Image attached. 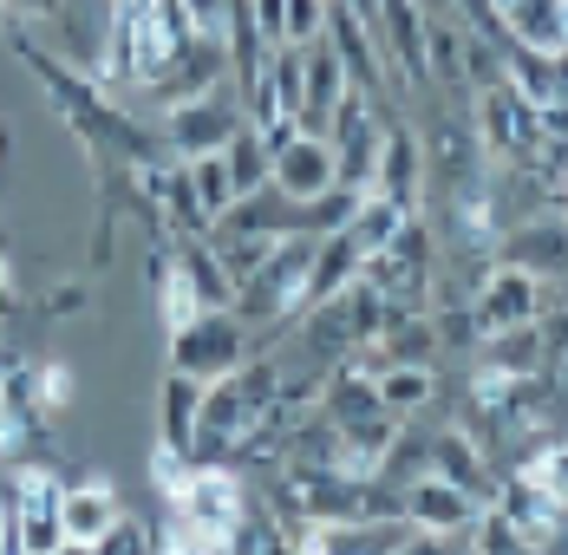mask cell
<instances>
[{"label":"cell","mask_w":568,"mask_h":555,"mask_svg":"<svg viewBox=\"0 0 568 555\" xmlns=\"http://www.w3.org/2000/svg\"><path fill=\"white\" fill-rule=\"evenodd\" d=\"M398 509L425 529V536H438V543H457L464 529H470V516L484 509L477 491H464L452 477H438V471H425V477H412L405 491H398Z\"/></svg>","instance_id":"4"},{"label":"cell","mask_w":568,"mask_h":555,"mask_svg":"<svg viewBox=\"0 0 568 555\" xmlns=\"http://www.w3.org/2000/svg\"><path fill=\"white\" fill-rule=\"evenodd\" d=\"M176 275L190 281V294H196L203 307H235V275L223 269V255H216L203 235L176 242Z\"/></svg>","instance_id":"17"},{"label":"cell","mask_w":568,"mask_h":555,"mask_svg":"<svg viewBox=\"0 0 568 555\" xmlns=\"http://www.w3.org/2000/svg\"><path fill=\"white\" fill-rule=\"evenodd\" d=\"M327 33V0H287V47H314Z\"/></svg>","instance_id":"26"},{"label":"cell","mask_w":568,"mask_h":555,"mask_svg":"<svg viewBox=\"0 0 568 555\" xmlns=\"http://www.w3.org/2000/svg\"><path fill=\"white\" fill-rule=\"evenodd\" d=\"M13 360H20V353H13V346H0V380H7V366H13Z\"/></svg>","instance_id":"34"},{"label":"cell","mask_w":568,"mask_h":555,"mask_svg":"<svg viewBox=\"0 0 568 555\" xmlns=\"http://www.w3.org/2000/svg\"><path fill=\"white\" fill-rule=\"evenodd\" d=\"M203 386H210V380H196V373H176V366H164V380H158V444H171V451H190V444H196V418H203Z\"/></svg>","instance_id":"10"},{"label":"cell","mask_w":568,"mask_h":555,"mask_svg":"<svg viewBox=\"0 0 568 555\" xmlns=\"http://www.w3.org/2000/svg\"><path fill=\"white\" fill-rule=\"evenodd\" d=\"M242 7H248V20L268 47H287V0H242Z\"/></svg>","instance_id":"30"},{"label":"cell","mask_w":568,"mask_h":555,"mask_svg":"<svg viewBox=\"0 0 568 555\" xmlns=\"http://www.w3.org/2000/svg\"><path fill=\"white\" fill-rule=\"evenodd\" d=\"M405 216H412V203H398V196H386V190H366L359 210H353V222H346V235L359 242V255H379L398 229H405Z\"/></svg>","instance_id":"20"},{"label":"cell","mask_w":568,"mask_h":555,"mask_svg":"<svg viewBox=\"0 0 568 555\" xmlns=\"http://www.w3.org/2000/svg\"><path fill=\"white\" fill-rule=\"evenodd\" d=\"M510 85L529 105H556L568 99V53H536V47H510Z\"/></svg>","instance_id":"18"},{"label":"cell","mask_w":568,"mask_h":555,"mask_svg":"<svg viewBox=\"0 0 568 555\" xmlns=\"http://www.w3.org/2000/svg\"><path fill=\"white\" fill-rule=\"evenodd\" d=\"M327 183H341L334 138H327V131H294L282 151H275V190H282L287 203H301V196H314V190H327Z\"/></svg>","instance_id":"6"},{"label":"cell","mask_w":568,"mask_h":555,"mask_svg":"<svg viewBox=\"0 0 568 555\" xmlns=\"http://www.w3.org/2000/svg\"><path fill=\"white\" fill-rule=\"evenodd\" d=\"M484 366H490V373H510V380L549 373V340H542V321H516V327L484 333Z\"/></svg>","instance_id":"14"},{"label":"cell","mask_w":568,"mask_h":555,"mask_svg":"<svg viewBox=\"0 0 568 555\" xmlns=\"http://www.w3.org/2000/svg\"><path fill=\"white\" fill-rule=\"evenodd\" d=\"M359 183H327V190H314V196H301V203H287V229H301V235H341L353 210H359Z\"/></svg>","instance_id":"19"},{"label":"cell","mask_w":568,"mask_h":555,"mask_svg":"<svg viewBox=\"0 0 568 555\" xmlns=\"http://www.w3.org/2000/svg\"><path fill=\"white\" fill-rule=\"evenodd\" d=\"M523 471H536V477H542V484L568 503V438H549L536 457H529V464H523Z\"/></svg>","instance_id":"28"},{"label":"cell","mask_w":568,"mask_h":555,"mask_svg":"<svg viewBox=\"0 0 568 555\" xmlns=\"http://www.w3.org/2000/svg\"><path fill=\"white\" fill-rule=\"evenodd\" d=\"M432 398H438L432 366H379V405H386L393 418H418Z\"/></svg>","instance_id":"22"},{"label":"cell","mask_w":568,"mask_h":555,"mask_svg":"<svg viewBox=\"0 0 568 555\" xmlns=\"http://www.w3.org/2000/svg\"><path fill=\"white\" fill-rule=\"evenodd\" d=\"M7 158H13V138H7V118H0V170H7Z\"/></svg>","instance_id":"33"},{"label":"cell","mask_w":568,"mask_h":555,"mask_svg":"<svg viewBox=\"0 0 568 555\" xmlns=\"http://www.w3.org/2000/svg\"><path fill=\"white\" fill-rule=\"evenodd\" d=\"M151 13H158V27H164V40H171V47H183V40L203 27L190 0H151Z\"/></svg>","instance_id":"29"},{"label":"cell","mask_w":568,"mask_h":555,"mask_svg":"<svg viewBox=\"0 0 568 555\" xmlns=\"http://www.w3.org/2000/svg\"><path fill=\"white\" fill-rule=\"evenodd\" d=\"M59 516H65V549H92L99 555L105 529L124 516V503H118V491L105 484V477H79V484H65Z\"/></svg>","instance_id":"8"},{"label":"cell","mask_w":568,"mask_h":555,"mask_svg":"<svg viewBox=\"0 0 568 555\" xmlns=\"http://www.w3.org/2000/svg\"><path fill=\"white\" fill-rule=\"evenodd\" d=\"M13 314V269H7V255H0V321Z\"/></svg>","instance_id":"32"},{"label":"cell","mask_w":568,"mask_h":555,"mask_svg":"<svg viewBox=\"0 0 568 555\" xmlns=\"http://www.w3.org/2000/svg\"><path fill=\"white\" fill-rule=\"evenodd\" d=\"M190 183H196V203H203V216L216 222L235 203V176H229L223 151H210V158H190Z\"/></svg>","instance_id":"24"},{"label":"cell","mask_w":568,"mask_h":555,"mask_svg":"<svg viewBox=\"0 0 568 555\" xmlns=\"http://www.w3.org/2000/svg\"><path fill=\"white\" fill-rule=\"evenodd\" d=\"M497 7H504V0H497Z\"/></svg>","instance_id":"36"},{"label":"cell","mask_w":568,"mask_h":555,"mask_svg":"<svg viewBox=\"0 0 568 555\" xmlns=\"http://www.w3.org/2000/svg\"><path fill=\"white\" fill-rule=\"evenodd\" d=\"M457 543H464V549H484V555H516V549H529V536L516 529L504 509H477V516H470V529H464Z\"/></svg>","instance_id":"23"},{"label":"cell","mask_w":568,"mask_h":555,"mask_svg":"<svg viewBox=\"0 0 568 555\" xmlns=\"http://www.w3.org/2000/svg\"><path fill=\"white\" fill-rule=\"evenodd\" d=\"M432 471L438 477H452V484H464V491H490V451L470 438L464 425H445V432H432Z\"/></svg>","instance_id":"15"},{"label":"cell","mask_w":568,"mask_h":555,"mask_svg":"<svg viewBox=\"0 0 568 555\" xmlns=\"http://www.w3.org/2000/svg\"><path fill=\"white\" fill-rule=\"evenodd\" d=\"M504 262H516V269H529V275H542V281L568 275V216L516 222L510 235H504Z\"/></svg>","instance_id":"9"},{"label":"cell","mask_w":568,"mask_h":555,"mask_svg":"<svg viewBox=\"0 0 568 555\" xmlns=\"http://www.w3.org/2000/svg\"><path fill=\"white\" fill-rule=\"evenodd\" d=\"M248 353H255V340H248V321L235 307H203L196 321H183L171 333V366L196 373V380H223Z\"/></svg>","instance_id":"1"},{"label":"cell","mask_w":568,"mask_h":555,"mask_svg":"<svg viewBox=\"0 0 568 555\" xmlns=\"http://www.w3.org/2000/svg\"><path fill=\"white\" fill-rule=\"evenodd\" d=\"M223 164H229V176H235V196H248V190L275 183V151H268V138H262V124H255V118H248V124L223 144Z\"/></svg>","instance_id":"21"},{"label":"cell","mask_w":568,"mask_h":555,"mask_svg":"<svg viewBox=\"0 0 568 555\" xmlns=\"http://www.w3.org/2000/svg\"><path fill=\"white\" fill-rule=\"evenodd\" d=\"M131 549H158L151 516H118L112 529H105V543H99V555H131Z\"/></svg>","instance_id":"27"},{"label":"cell","mask_w":568,"mask_h":555,"mask_svg":"<svg viewBox=\"0 0 568 555\" xmlns=\"http://www.w3.org/2000/svg\"><path fill=\"white\" fill-rule=\"evenodd\" d=\"M504 33L510 47L568 53V0H504Z\"/></svg>","instance_id":"12"},{"label":"cell","mask_w":568,"mask_h":555,"mask_svg":"<svg viewBox=\"0 0 568 555\" xmlns=\"http://www.w3.org/2000/svg\"><path fill=\"white\" fill-rule=\"evenodd\" d=\"M334 53H341L346 79L353 85H366V92H379L386 85V53H379V33L346 7V0H327V33H321Z\"/></svg>","instance_id":"7"},{"label":"cell","mask_w":568,"mask_h":555,"mask_svg":"<svg viewBox=\"0 0 568 555\" xmlns=\"http://www.w3.org/2000/svg\"><path fill=\"white\" fill-rule=\"evenodd\" d=\"M477 138H484V151L497 164H536V151H542V111L529 105L510 79H497V85L477 92Z\"/></svg>","instance_id":"2"},{"label":"cell","mask_w":568,"mask_h":555,"mask_svg":"<svg viewBox=\"0 0 568 555\" xmlns=\"http://www.w3.org/2000/svg\"><path fill=\"white\" fill-rule=\"evenodd\" d=\"M158 124H164V144L176 158H210V151H223L229 138L248 124V111H242V99L229 85H216V92H196V99L171 105Z\"/></svg>","instance_id":"3"},{"label":"cell","mask_w":568,"mask_h":555,"mask_svg":"<svg viewBox=\"0 0 568 555\" xmlns=\"http://www.w3.org/2000/svg\"><path fill=\"white\" fill-rule=\"evenodd\" d=\"M359 269H366V255H359V242H353L346 229L341 235H321L314 269H307V287H301V307H307V301H327V294H341V287H353Z\"/></svg>","instance_id":"16"},{"label":"cell","mask_w":568,"mask_h":555,"mask_svg":"<svg viewBox=\"0 0 568 555\" xmlns=\"http://www.w3.org/2000/svg\"><path fill=\"white\" fill-rule=\"evenodd\" d=\"M0 549H13V491L0 477Z\"/></svg>","instance_id":"31"},{"label":"cell","mask_w":568,"mask_h":555,"mask_svg":"<svg viewBox=\"0 0 568 555\" xmlns=\"http://www.w3.org/2000/svg\"><path fill=\"white\" fill-rule=\"evenodd\" d=\"M7 13H13V7H7V0H0V27H7Z\"/></svg>","instance_id":"35"},{"label":"cell","mask_w":568,"mask_h":555,"mask_svg":"<svg viewBox=\"0 0 568 555\" xmlns=\"http://www.w3.org/2000/svg\"><path fill=\"white\" fill-rule=\"evenodd\" d=\"M470 307H477V327L484 333L536 321V314H542V275H529V269H516V262H497V269L484 275V287L470 294Z\"/></svg>","instance_id":"5"},{"label":"cell","mask_w":568,"mask_h":555,"mask_svg":"<svg viewBox=\"0 0 568 555\" xmlns=\"http://www.w3.org/2000/svg\"><path fill=\"white\" fill-rule=\"evenodd\" d=\"M497 509L510 516L516 529L529 536V549H536V543H549V536H556V516H562V497H556V491H549V484H542L536 471H516L510 484H504V497H497Z\"/></svg>","instance_id":"11"},{"label":"cell","mask_w":568,"mask_h":555,"mask_svg":"<svg viewBox=\"0 0 568 555\" xmlns=\"http://www.w3.org/2000/svg\"><path fill=\"white\" fill-rule=\"evenodd\" d=\"M40 314H47V321H72V314H92V287H85L79 275L53 281V294H40Z\"/></svg>","instance_id":"25"},{"label":"cell","mask_w":568,"mask_h":555,"mask_svg":"<svg viewBox=\"0 0 568 555\" xmlns=\"http://www.w3.org/2000/svg\"><path fill=\"white\" fill-rule=\"evenodd\" d=\"M418 183H425V144L412 138V124H386V144H379V164H373L366 190H386L398 203H412Z\"/></svg>","instance_id":"13"}]
</instances>
